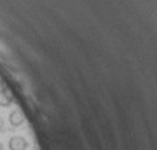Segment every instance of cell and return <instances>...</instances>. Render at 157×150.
<instances>
[{
	"mask_svg": "<svg viewBox=\"0 0 157 150\" xmlns=\"http://www.w3.org/2000/svg\"><path fill=\"white\" fill-rule=\"evenodd\" d=\"M27 146H28V143L22 137H12L9 140V149L10 150H25Z\"/></svg>",
	"mask_w": 157,
	"mask_h": 150,
	"instance_id": "6da1fadb",
	"label": "cell"
},
{
	"mask_svg": "<svg viewBox=\"0 0 157 150\" xmlns=\"http://www.w3.org/2000/svg\"><path fill=\"white\" fill-rule=\"evenodd\" d=\"M9 122L12 126H19V125L24 124V115H22V112L21 110H13L10 115H9Z\"/></svg>",
	"mask_w": 157,
	"mask_h": 150,
	"instance_id": "7a4b0ae2",
	"label": "cell"
},
{
	"mask_svg": "<svg viewBox=\"0 0 157 150\" xmlns=\"http://www.w3.org/2000/svg\"><path fill=\"white\" fill-rule=\"evenodd\" d=\"M12 104V95L8 89H0V106L2 107H8Z\"/></svg>",
	"mask_w": 157,
	"mask_h": 150,
	"instance_id": "3957f363",
	"label": "cell"
},
{
	"mask_svg": "<svg viewBox=\"0 0 157 150\" xmlns=\"http://www.w3.org/2000/svg\"><path fill=\"white\" fill-rule=\"evenodd\" d=\"M3 129H5V122H3V119L0 117V132H2Z\"/></svg>",
	"mask_w": 157,
	"mask_h": 150,
	"instance_id": "277c9868",
	"label": "cell"
},
{
	"mask_svg": "<svg viewBox=\"0 0 157 150\" xmlns=\"http://www.w3.org/2000/svg\"><path fill=\"white\" fill-rule=\"evenodd\" d=\"M0 150H3V144L2 143H0Z\"/></svg>",
	"mask_w": 157,
	"mask_h": 150,
	"instance_id": "5b68a950",
	"label": "cell"
}]
</instances>
